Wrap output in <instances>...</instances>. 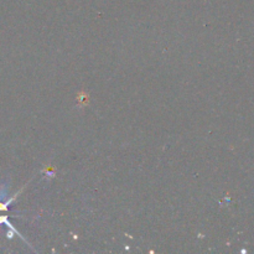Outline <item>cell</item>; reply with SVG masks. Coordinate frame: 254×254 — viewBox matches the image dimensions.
<instances>
[{
	"label": "cell",
	"mask_w": 254,
	"mask_h": 254,
	"mask_svg": "<svg viewBox=\"0 0 254 254\" xmlns=\"http://www.w3.org/2000/svg\"><path fill=\"white\" fill-rule=\"evenodd\" d=\"M17 195V193H16ZM16 195L14 196V197L9 198V200L6 201V202H1V189H0V211H7V208H9V205L12 202V201L16 198Z\"/></svg>",
	"instance_id": "cell-1"
},
{
	"label": "cell",
	"mask_w": 254,
	"mask_h": 254,
	"mask_svg": "<svg viewBox=\"0 0 254 254\" xmlns=\"http://www.w3.org/2000/svg\"><path fill=\"white\" fill-rule=\"evenodd\" d=\"M1 225H5V226H7V227L9 228H11L12 231H14L15 233H16V235H19V232H17L16 230H15L14 228V226L11 225V223L9 222V221H7V216L6 215H1L0 216V228H1ZM20 236V235H19Z\"/></svg>",
	"instance_id": "cell-2"
}]
</instances>
